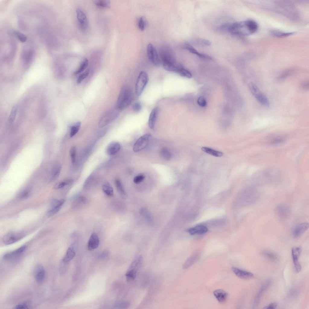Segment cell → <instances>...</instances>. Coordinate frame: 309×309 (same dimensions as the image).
I'll return each instance as SVG.
<instances>
[{
	"label": "cell",
	"mask_w": 309,
	"mask_h": 309,
	"mask_svg": "<svg viewBox=\"0 0 309 309\" xmlns=\"http://www.w3.org/2000/svg\"><path fill=\"white\" fill-rule=\"evenodd\" d=\"M161 157L166 160H169L171 158V154L170 151L166 148H162L161 151Z\"/></svg>",
	"instance_id": "obj_40"
},
{
	"label": "cell",
	"mask_w": 309,
	"mask_h": 309,
	"mask_svg": "<svg viewBox=\"0 0 309 309\" xmlns=\"http://www.w3.org/2000/svg\"><path fill=\"white\" fill-rule=\"evenodd\" d=\"M249 90L257 100L262 105L268 107L269 105V100L263 94L258 87L252 82L249 84Z\"/></svg>",
	"instance_id": "obj_3"
},
{
	"label": "cell",
	"mask_w": 309,
	"mask_h": 309,
	"mask_svg": "<svg viewBox=\"0 0 309 309\" xmlns=\"http://www.w3.org/2000/svg\"><path fill=\"white\" fill-rule=\"evenodd\" d=\"M76 14L78 22L80 27L83 30L86 29L88 27V22L85 14L80 8L77 9Z\"/></svg>",
	"instance_id": "obj_12"
},
{
	"label": "cell",
	"mask_w": 309,
	"mask_h": 309,
	"mask_svg": "<svg viewBox=\"0 0 309 309\" xmlns=\"http://www.w3.org/2000/svg\"><path fill=\"white\" fill-rule=\"evenodd\" d=\"M277 304L276 302H273L267 306L263 308L267 309H274L276 308Z\"/></svg>",
	"instance_id": "obj_54"
},
{
	"label": "cell",
	"mask_w": 309,
	"mask_h": 309,
	"mask_svg": "<svg viewBox=\"0 0 309 309\" xmlns=\"http://www.w3.org/2000/svg\"><path fill=\"white\" fill-rule=\"evenodd\" d=\"M262 254L265 257L273 262L277 261L278 260V256L272 252L264 250L262 252Z\"/></svg>",
	"instance_id": "obj_31"
},
{
	"label": "cell",
	"mask_w": 309,
	"mask_h": 309,
	"mask_svg": "<svg viewBox=\"0 0 309 309\" xmlns=\"http://www.w3.org/2000/svg\"><path fill=\"white\" fill-rule=\"evenodd\" d=\"M271 34L273 36L277 37H283L290 36L294 32H284L280 31L274 30L271 31Z\"/></svg>",
	"instance_id": "obj_32"
},
{
	"label": "cell",
	"mask_w": 309,
	"mask_h": 309,
	"mask_svg": "<svg viewBox=\"0 0 309 309\" xmlns=\"http://www.w3.org/2000/svg\"><path fill=\"white\" fill-rule=\"evenodd\" d=\"M199 256V253H196L189 257L183 264V268L186 269L191 266L197 260Z\"/></svg>",
	"instance_id": "obj_25"
},
{
	"label": "cell",
	"mask_w": 309,
	"mask_h": 309,
	"mask_svg": "<svg viewBox=\"0 0 309 309\" xmlns=\"http://www.w3.org/2000/svg\"><path fill=\"white\" fill-rule=\"evenodd\" d=\"M147 51L148 57L150 61L156 66H159L161 61L157 50L153 44L151 43L148 44Z\"/></svg>",
	"instance_id": "obj_8"
},
{
	"label": "cell",
	"mask_w": 309,
	"mask_h": 309,
	"mask_svg": "<svg viewBox=\"0 0 309 309\" xmlns=\"http://www.w3.org/2000/svg\"><path fill=\"white\" fill-rule=\"evenodd\" d=\"M149 78L147 73L142 71L139 73L135 85L136 95L140 96L142 93L148 81Z\"/></svg>",
	"instance_id": "obj_5"
},
{
	"label": "cell",
	"mask_w": 309,
	"mask_h": 309,
	"mask_svg": "<svg viewBox=\"0 0 309 309\" xmlns=\"http://www.w3.org/2000/svg\"><path fill=\"white\" fill-rule=\"evenodd\" d=\"M177 73L181 76L188 78H190L192 77V75L190 72L183 66L181 68Z\"/></svg>",
	"instance_id": "obj_42"
},
{
	"label": "cell",
	"mask_w": 309,
	"mask_h": 309,
	"mask_svg": "<svg viewBox=\"0 0 309 309\" xmlns=\"http://www.w3.org/2000/svg\"><path fill=\"white\" fill-rule=\"evenodd\" d=\"M142 106L141 104L138 102H136L132 106V110L135 112H138L141 110Z\"/></svg>",
	"instance_id": "obj_53"
},
{
	"label": "cell",
	"mask_w": 309,
	"mask_h": 309,
	"mask_svg": "<svg viewBox=\"0 0 309 309\" xmlns=\"http://www.w3.org/2000/svg\"><path fill=\"white\" fill-rule=\"evenodd\" d=\"M151 137L150 134L148 133L140 137L133 145V151L138 152L145 148L148 145Z\"/></svg>",
	"instance_id": "obj_6"
},
{
	"label": "cell",
	"mask_w": 309,
	"mask_h": 309,
	"mask_svg": "<svg viewBox=\"0 0 309 309\" xmlns=\"http://www.w3.org/2000/svg\"><path fill=\"white\" fill-rule=\"evenodd\" d=\"M88 61L87 59H85L81 63L78 68L74 72V74L77 75L82 72L87 67Z\"/></svg>",
	"instance_id": "obj_35"
},
{
	"label": "cell",
	"mask_w": 309,
	"mask_h": 309,
	"mask_svg": "<svg viewBox=\"0 0 309 309\" xmlns=\"http://www.w3.org/2000/svg\"><path fill=\"white\" fill-rule=\"evenodd\" d=\"M198 104L201 107H205L206 105V102L203 97H200L198 98L197 101Z\"/></svg>",
	"instance_id": "obj_52"
},
{
	"label": "cell",
	"mask_w": 309,
	"mask_h": 309,
	"mask_svg": "<svg viewBox=\"0 0 309 309\" xmlns=\"http://www.w3.org/2000/svg\"><path fill=\"white\" fill-rule=\"evenodd\" d=\"M129 302L126 301H123L117 303L115 306L117 308H126L129 306Z\"/></svg>",
	"instance_id": "obj_48"
},
{
	"label": "cell",
	"mask_w": 309,
	"mask_h": 309,
	"mask_svg": "<svg viewBox=\"0 0 309 309\" xmlns=\"http://www.w3.org/2000/svg\"><path fill=\"white\" fill-rule=\"evenodd\" d=\"M301 86L302 88L305 90H308L309 89V83L308 81H304L301 84Z\"/></svg>",
	"instance_id": "obj_57"
},
{
	"label": "cell",
	"mask_w": 309,
	"mask_h": 309,
	"mask_svg": "<svg viewBox=\"0 0 309 309\" xmlns=\"http://www.w3.org/2000/svg\"><path fill=\"white\" fill-rule=\"evenodd\" d=\"M65 202L64 199L53 200L51 202L50 208L47 212V215L50 216L56 214L60 209Z\"/></svg>",
	"instance_id": "obj_10"
},
{
	"label": "cell",
	"mask_w": 309,
	"mask_h": 309,
	"mask_svg": "<svg viewBox=\"0 0 309 309\" xmlns=\"http://www.w3.org/2000/svg\"><path fill=\"white\" fill-rule=\"evenodd\" d=\"M24 236V234L21 233L10 232L4 235L2 241L4 244L9 245L19 241L23 238Z\"/></svg>",
	"instance_id": "obj_7"
},
{
	"label": "cell",
	"mask_w": 309,
	"mask_h": 309,
	"mask_svg": "<svg viewBox=\"0 0 309 309\" xmlns=\"http://www.w3.org/2000/svg\"><path fill=\"white\" fill-rule=\"evenodd\" d=\"M309 227V223L307 222L299 224L293 229L292 232L293 235L296 237H299L308 229Z\"/></svg>",
	"instance_id": "obj_15"
},
{
	"label": "cell",
	"mask_w": 309,
	"mask_h": 309,
	"mask_svg": "<svg viewBox=\"0 0 309 309\" xmlns=\"http://www.w3.org/2000/svg\"><path fill=\"white\" fill-rule=\"evenodd\" d=\"M143 257L140 255L136 258L131 263L129 269H133L137 271L143 263Z\"/></svg>",
	"instance_id": "obj_26"
},
{
	"label": "cell",
	"mask_w": 309,
	"mask_h": 309,
	"mask_svg": "<svg viewBox=\"0 0 309 309\" xmlns=\"http://www.w3.org/2000/svg\"><path fill=\"white\" fill-rule=\"evenodd\" d=\"M102 189L104 192L107 195L110 197L113 196V189L109 183H107L104 184L102 187Z\"/></svg>",
	"instance_id": "obj_30"
},
{
	"label": "cell",
	"mask_w": 309,
	"mask_h": 309,
	"mask_svg": "<svg viewBox=\"0 0 309 309\" xmlns=\"http://www.w3.org/2000/svg\"><path fill=\"white\" fill-rule=\"evenodd\" d=\"M213 294L218 301L220 303L225 302L228 296V293L223 290L218 289L213 291Z\"/></svg>",
	"instance_id": "obj_18"
},
{
	"label": "cell",
	"mask_w": 309,
	"mask_h": 309,
	"mask_svg": "<svg viewBox=\"0 0 309 309\" xmlns=\"http://www.w3.org/2000/svg\"><path fill=\"white\" fill-rule=\"evenodd\" d=\"M73 181L71 179L66 180L56 183L54 186V189L58 190L63 188L65 186L68 185Z\"/></svg>",
	"instance_id": "obj_37"
},
{
	"label": "cell",
	"mask_w": 309,
	"mask_h": 309,
	"mask_svg": "<svg viewBox=\"0 0 309 309\" xmlns=\"http://www.w3.org/2000/svg\"><path fill=\"white\" fill-rule=\"evenodd\" d=\"M160 55L164 68L167 71L177 73L181 65L176 62L171 49L167 46H162Z\"/></svg>",
	"instance_id": "obj_1"
},
{
	"label": "cell",
	"mask_w": 309,
	"mask_h": 309,
	"mask_svg": "<svg viewBox=\"0 0 309 309\" xmlns=\"http://www.w3.org/2000/svg\"><path fill=\"white\" fill-rule=\"evenodd\" d=\"M194 43L199 45L202 46H209L211 44V42L205 39H199L194 40Z\"/></svg>",
	"instance_id": "obj_45"
},
{
	"label": "cell",
	"mask_w": 309,
	"mask_h": 309,
	"mask_svg": "<svg viewBox=\"0 0 309 309\" xmlns=\"http://www.w3.org/2000/svg\"><path fill=\"white\" fill-rule=\"evenodd\" d=\"M75 254V248L73 246L69 247L66 251V253L63 259V261L67 263L73 258Z\"/></svg>",
	"instance_id": "obj_23"
},
{
	"label": "cell",
	"mask_w": 309,
	"mask_h": 309,
	"mask_svg": "<svg viewBox=\"0 0 309 309\" xmlns=\"http://www.w3.org/2000/svg\"><path fill=\"white\" fill-rule=\"evenodd\" d=\"M246 22L250 34L254 33L257 31L258 26L256 22L253 20H248L246 21Z\"/></svg>",
	"instance_id": "obj_27"
},
{
	"label": "cell",
	"mask_w": 309,
	"mask_h": 309,
	"mask_svg": "<svg viewBox=\"0 0 309 309\" xmlns=\"http://www.w3.org/2000/svg\"><path fill=\"white\" fill-rule=\"evenodd\" d=\"M61 170V167L60 166L58 165L56 166L52 174L50 180V181H53L58 177L60 174Z\"/></svg>",
	"instance_id": "obj_41"
},
{
	"label": "cell",
	"mask_w": 309,
	"mask_h": 309,
	"mask_svg": "<svg viewBox=\"0 0 309 309\" xmlns=\"http://www.w3.org/2000/svg\"><path fill=\"white\" fill-rule=\"evenodd\" d=\"M232 270L238 278L244 280H249L253 278L254 275L251 272L233 267Z\"/></svg>",
	"instance_id": "obj_14"
},
{
	"label": "cell",
	"mask_w": 309,
	"mask_h": 309,
	"mask_svg": "<svg viewBox=\"0 0 309 309\" xmlns=\"http://www.w3.org/2000/svg\"><path fill=\"white\" fill-rule=\"evenodd\" d=\"M270 284V281H268L261 287L255 299L254 303V307H256L258 305L261 295L265 290L269 287Z\"/></svg>",
	"instance_id": "obj_24"
},
{
	"label": "cell",
	"mask_w": 309,
	"mask_h": 309,
	"mask_svg": "<svg viewBox=\"0 0 309 309\" xmlns=\"http://www.w3.org/2000/svg\"><path fill=\"white\" fill-rule=\"evenodd\" d=\"M201 150L204 152L216 157H221L223 155V153L221 151L215 150L212 148L203 147Z\"/></svg>",
	"instance_id": "obj_29"
},
{
	"label": "cell",
	"mask_w": 309,
	"mask_h": 309,
	"mask_svg": "<svg viewBox=\"0 0 309 309\" xmlns=\"http://www.w3.org/2000/svg\"><path fill=\"white\" fill-rule=\"evenodd\" d=\"M99 244V239L97 234L93 233L91 235L88 243V248L90 250H94L98 247Z\"/></svg>",
	"instance_id": "obj_16"
},
{
	"label": "cell",
	"mask_w": 309,
	"mask_h": 309,
	"mask_svg": "<svg viewBox=\"0 0 309 309\" xmlns=\"http://www.w3.org/2000/svg\"><path fill=\"white\" fill-rule=\"evenodd\" d=\"M140 213L146 218L145 219L149 224L151 223L152 218L151 216L146 209L145 208L141 209L140 210Z\"/></svg>",
	"instance_id": "obj_38"
},
{
	"label": "cell",
	"mask_w": 309,
	"mask_h": 309,
	"mask_svg": "<svg viewBox=\"0 0 309 309\" xmlns=\"http://www.w3.org/2000/svg\"><path fill=\"white\" fill-rule=\"evenodd\" d=\"M207 228L203 225H198L190 228L188 230L189 233L191 235L196 234H202L207 232Z\"/></svg>",
	"instance_id": "obj_22"
},
{
	"label": "cell",
	"mask_w": 309,
	"mask_h": 309,
	"mask_svg": "<svg viewBox=\"0 0 309 309\" xmlns=\"http://www.w3.org/2000/svg\"><path fill=\"white\" fill-rule=\"evenodd\" d=\"M108 254V252L107 250H105L100 253L98 256V258L100 259H102L106 257Z\"/></svg>",
	"instance_id": "obj_56"
},
{
	"label": "cell",
	"mask_w": 309,
	"mask_h": 309,
	"mask_svg": "<svg viewBox=\"0 0 309 309\" xmlns=\"http://www.w3.org/2000/svg\"><path fill=\"white\" fill-rule=\"evenodd\" d=\"M30 195V192L28 190H25L20 195V197L21 198H27Z\"/></svg>",
	"instance_id": "obj_55"
},
{
	"label": "cell",
	"mask_w": 309,
	"mask_h": 309,
	"mask_svg": "<svg viewBox=\"0 0 309 309\" xmlns=\"http://www.w3.org/2000/svg\"><path fill=\"white\" fill-rule=\"evenodd\" d=\"M302 251L300 246L294 247L291 249V254L293 264L296 273H298L301 270V267L298 261V258Z\"/></svg>",
	"instance_id": "obj_9"
},
{
	"label": "cell",
	"mask_w": 309,
	"mask_h": 309,
	"mask_svg": "<svg viewBox=\"0 0 309 309\" xmlns=\"http://www.w3.org/2000/svg\"><path fill=\"white\" fill-rule=\"evenodd\" d=\"M120 148V144L117 142L111 143L107 147V154L110 155H114L118 152Z\"/></svg>",
	"instance_id": "obj_21"
},
{
	"label": "cell",
	"mask_w": 309,
	"mask_h": 309,
	"mask_svg": "<svg viewBox=\"0 0 309 309\" xmlns=\"http://www.w3.org/2000/svg\"><path fill=\"white\" fill-rule=\"evenodd\" d=\"M89 73V69H87L80 74L77 78V83L79 84L84 79L88 76Z\"/></svg>",
	"instance_id": "obj_47"
},
{
	"label": "cell",
	"mask_w": 309,
	"mask_h": 309,
	"mask_svg": "<svg viewBox=\"0 0 309 309\" xmlns=\"http://www.w3.org/2000/svg\"><path fill=\"white\" fill-rule=\"evenodd\" d=\"M17 110V107L16 106H14L12 108L8 120L9 122L12 123L14 121Z\"/></svg>",
	"instance_id": "obj_43"
},
{
	"label": "cell",
	"mask_w": 309,
	"mask_h": 309,
	"mask_svg": "<svg viewBox=\"0 0 309 309\" xmlns=\"http://www.w3.org/2000/svg\"><path fill=\"white\" fill-rule=\"evenodd\" d=\"M94 3L97 6L101 8H108L110 5V1L108 0H96L94 1Z\"/></svg>",
	"instance_id": "obj_36"
},
{
	"label": "cell",
	"mask_w": 309,
	"mask_h": 309,
	"mask_svg": "<svg viewBox=\"0 0 309 309\" xmlns=\"http://www.w3.org/2000/svg\"><path fill=\"white\" fill-rule=\"evenodd\" d=\"M184 48L190 53L195 55L201 58L209 60L212 59V58L210 56L207 55L199 52L190 45L188 44L185 45L184 46Z\"/></svg>",
	"instance_id": "obj_20"
},
{
	"label": "cell",
	"mask_w": 309,
	"mask_h": 309,
	"mask_svg": "<svg viewBox=\"0 0 309 309\" xmlns=\"http://www.w3.org/2000/svg\"><path fill=\"white\" fill-rule=\"evenodd\" d=\"M15 34L17 38L21 42H24L26 41L27 37L24 34L18 31L16 32Z\"/></svg>",
	"instance_id": "obj_50"
},
{
	"label": "cell",
	"mask_w": 309,
	"mask_h": 309,
	"mask_svg": "<svg viewBox=\"0 0 309 309\" xmlns=\"http://www.w3.org/2000/svg\"><path fill=\"white\" fill-rule=\"evenodd\" d=\"M70 154L72 162L74 164L75 161L76 148L75 146L72 147L70 150Z\"/></svg>",
	"instance_id": "obj_49"
},
{
	"label": "cell",
	"mask_w": 309,
	"mask_h": 309,
	"mask_svg": "<svg viewBox=\"0 0 309 309\" xmlns=\"http://www.w3.org/2000/svg\"><path fill=\"white\" fill-rule=\"evenodd\" d=\"M137 273L136 271L129 269L126 274L127 281L129 282L134 280L136 277Z\"/></svg>",
	"instance_id": "obj_33"
},
{
	"label": "cell",
	"mask_w": 309,
	"mask_h": 309,
	"mask_svg": "<svg viewBox=\"0 0 309 309\" xmlns=\"http://www.w3.org/2000/svg\"><path fill=\"white\" fill-rule=\"evenodd\" d=\"M35 276L36 280L39 283L42 282L44 280L45 272L43 267L40 265H37L35 269Z\"/></svg>",
	"instance_id": "obj_17"
},
{
	"label": "cell",
	"mask_w": 309,
	"mask_h": 309,
	"mask_svg": "<svg viewBox=\"0 0 309 309\" xmlns=\"http://www.w3.org/2000/svg\"><path fill=\"white\" fill-rule=\"evenodd\" d=\"M26 248V246L24 245L12 251L8 252L4 255L3 259L7 261H12L20 256Z\"/></svg>",
	"instance_id": "obj_13"
},
{
	"label": "cell",
	"mask_w": 309,
	"mask_h": 309,
	"mask_svg": "<svg viewBox=\"0 0 309 309\" xmlns=\"http://www.w3.org/2000/svg\"><path fill=\"white\" fill-rule=\"evenodd\" d=\"M146 25V21L145 18L143 17H140L138 21V27L139 29L141 30H143Z\"/></svg>",
	"instance_id": "obj_46"
},
{
	"label": "cell",
	"mask_w": 309,
	"mask_h": 309,
	"mask_svg": "<svg viewBox=\"0 0 309 309\" xmlns=\"http://www.w3.org/2000/svg\"><path fill=\"white\" fill-rule=\"evenodd\" d=\"M294 72V70L292 69L285 70L279 75L278 78V80L282 81L284 80L291 75Z\"/></svg>",
	"instance_id": "obj_39"
},
{
	"label": "cell",
	"mask_w": 309,
	"mask_h": 309,
	"mask_svg": "<svg viewBox=\"0 0 309 309\" xmlns=\"http://www.w3.org/2000/svg\"><path fill=\"white\" fill-rule=\"evenodd\" d=\"M133 98V94L130 87L124 85L121 88L117 99L116 108L119 110L127 108L131 103Z\"/></svg>",
	"instance_id": "obj_2"
},
{
	"label": "cell",
	"mask_w": 309,
	"mask_h": 309,
	"mask_svg": "<svg viewBox=\"0 0 309 309\" xmlns=\"http://www.w3.org/2000/svg\"><path fill=\"white\" fill-rule=\"evenodd\" d=\"M145 178V176L142 174L137 175L134 177L133 182L136 184L139 183L144 180Z\"/></svg>",
	"instance_id": "obj_51"
},
{
	"label": "cell",
	"mask_w": 309,
	"mask_h": 309,
	"mask_svg": "<svg viewBox=\"0 0 309 309\" xmlns=\"http://www.w3.org/2000/svg\"><path fill=\"white\" fill-rule=\"evenodd\" d=\"M30 307V303L28 301H24L16 305L14 308L16 309H28Z\"/></svg>",
	"instance_id": "obj_44"
},
{
	"label": "cell",
	"mask_w": 309,
	"mask_h": 309,
	"mask_svg": "<svg viewBox=\"0 0 309 309\" xmlns=\"http://www.w3.org/2000/svg\"><path fill=\"white\" fill-rule=\"evenodd\" d=\"M119 111L116 108L112 109L106 112L100 119L99 127L103 128L116 119L119 116Z\"/></svg>",
	"instance_id": "obj_4"
},
{
	"label": "cell",
	"mask_w": 309,
	"mask_h": 309,
	"mask_svg": "<svg viewBox=\"0 0 309 309\" xmlns=\"http://www.w3.org/2000/svg\"><path fill=\"white\" fill-rule=\"evenodd\" d=\"M81 125V122H78L71 127L70 133V137H73L77 133L80 128Z\"/></svg>",
	"instance_id": "obj_34"
},
{
	"label": "cell",
	"mask_w": 309,
	"mask_h": 309,
	"mask_svg": "<svg viewBox=\"0 0 309 309\" xmlns=\"http://www.w3.org/2000/svg\"><path fill=\"white\" fill-rule=\"evenodd\" d=\"M158 108L156 107L154 108L151 111L148 119V125L150 129H154L156 120L158 112Z\"/></svg>",
	"instance_id": "obj_19"
},
{
	"label": "cell",
	"mask_w": 309,
	"mask_h": 309,
	"mask_svg": "<svg viewBox=\"0 0 309 309\" xmlns=\"http://www.w3.org/2000/svg\"><path fill=\"white\" fill-rule=\"evenodd\" d=\"M275 212L279 218L282 219H284L288 216L290 210L288 205L282 204L276 206L275 209Z\"/></svg>",
	"instance_id": "obj_11"
},
{
	"label": "cell",
	"mask_w": 309,
	"mask_h": 309,
	"mask_svg": "<svg viewBox=\"0 0 309 309\" xmlns=\"http://www.w3.org/2000/svg\"><path fill=\"white\" fill-rule=\"evenodd\" d=\"M115 184L121 197L123 199H126L127 197V194L120 180L118 179H116L115 180Z\"/></svg>",
	"instance_id": "obj_28"
}]
</instances>
